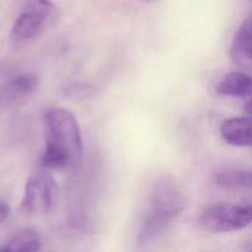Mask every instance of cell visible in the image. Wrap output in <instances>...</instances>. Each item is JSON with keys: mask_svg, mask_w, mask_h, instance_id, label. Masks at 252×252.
Returning <instances> with one entry per match:
<instances>
[{"mask_svg": "<svg viewBox=\"0 0 252 252\" xmlns=\"http://www.w3.org/2000/svg\"><path fill=\"white\" fill-rule=\"evenodd\" d=\"M43 121L45 147L41 164L60 169L77 161L83 153V141L75 115L63 107H50L45 111Z\"/></svg>", "mask_w": 252, "mask_h": 252, "instance_id": "cell-1", "label": "cell"}, {"mask_svg": "<svg viewBox=\"0 0 252 252\" xmlns=\"http://www.w3.org/2000/svg\"><path fill=\"white\" fill-rule=\"evenodd\" d=\"M215 182L223 188L229 189H251L252 170L229 169L215 175Z\"/></svg>", "mask_w": 252, "mask_h": 252, "instance_id": "cell-11", "label": "cell"}, {"mask_svg": "<svg viewBox=\"0 0 252 252\" xmlns=\"http://www.w3.org/2000/svg\"><path fill=\"white\" fill-rule=\"evenodd\" d=\"M54 5L49 0H31L15 20L11 35L22 41L38 34L50 21Z\"/></svg>", "mask_w": 252, "mask_h": 252, "instance_id": "cell-5", "label": "cell"}, {"mask_svg": "<svg viewBox=\"0 0 252 252\" xmlns=\"http://www.w3.org/2000/svg\"><path fill=\"white\" fill-rule=\"evenodd\" d=\"M184 206V196L174 180L159 178L153 190L151 209L138 234L139 243L144 245L158 236L182 213Z\"/></svg>", "mask_w": 252, "mask_h": 252, "instance_id": "cell-2", "label": "cell"}, {"mask_svg": "<svg viewBox=\"0 0 252 252\" xmlns=\"http://www.w3.org/2000/svg\"><path fill=\"white\" fill-rule=\"evenodd\" d=\"M56 194L53 177L46 171H37L27 180L20 209L28 215H41L50 211Z\"/></svg>", "mask_w": 252, "mask_h": 252, "instance_id": "cell-4", "label": "cell"}, {"mask_svg": "<svg viewBox=\"0 0 252 252\" xmlns=\"http://www.w3.org/2000/svg\"><path fill=\"white\" fill-rule=\"evenodd\" d=\"M221 137L230 145L252 147V118L232 117L220 126Z\"/></svg>", "mask_w": 252, "mask_h": 252, "instance_id": "cell-7", "label": "cell"}, {"mask_svg": "<svg viewBox=\"0 0 252 252\" xmlns=\"http://www.w3.org/2000/svg\"><path fill=\"white\" fill-rule=\"evenodd\" d=\"M251 222L252 205L214 204L206 208L200 217L202 227L214 233L241 229Z\"/></svg>", "mask_w": 252, "mask_h": 252, "instance_id": "cell-3", "label": "cell"}, {"mask_svg": "<svg viewBox=\"0 0 252 252\" xmlns=\"http://www.w3.org/2000/svg\"><path fill=\"white\" fill-rule=\"evenodd\" d=\"M40 246L37 232L32 228H25L14 234L0 248V252H39Z\"/></svg>", "mask_w": 252, "mask_h": 252, "instance_id": "cell-10", "label": "cell"}, {"mask_svg": "<svg viewBox=\"0 0 252 252\" xmlns=\"http://www.w3.org/2000/svg\"><path fill=\"white\" fill-rule=\"evenodd\" d=\"M143 1H145V2H154L156 0H143Z\"/></svg>", "mask_w": 252, "mask_h": 252, "instance_id": "cell-16", "label": "cell"}, {"mask_svg": "<svg viewBox=\"0 0 252 252\" xmlns=\"http://www.w3.org/2000/svg\"><path fill=\"white\" fill-rule=\"evenodd\" d=\"M245 111L248 113V114H251L252 115V98H250L246 104H245Z\"/></svg>", "mask_w": 252, "mask_h": 252, "instance_id": "cell-14", "label": "cell"}, {"mask_svg": "<svg viewBox=\"0 0 252 252\" xmlns=\"http://www.w3.org/2000/svg\"><path fill=\"white\" fill-rule=\"evenodd\" d=\"M245 252H252V241L248 244V246H247V250H246Z\"/></svg>", "mask_w": 252, "mask_h": 252, "instance_id": "cell-15", "label": "cell"}, {"mask_svg": "<svg viewBox=\"0 0 252 252\" xmlns=\"http://www.w3.org/2000/svg\"><path fill=\"white\" fill-rule=\"evenodd\" d=\"M232 60L239 65H252V13L238 28L231 44Z\"/></svg>", "mask_w": 252, "mask_h": 252, "instance_id": "cell-8", "label": "cell"}, {"mask_svg": "<svg viewBox=\"0 0 252 252\" xmlns=\"http://www.w3.org/2000/svg\"><path fill=\"white\" fill-rule=\"evenodd\" d=\"M9 212H10L9 206L5 202L0 201V223L7 218V216L9 215Z\"/></svg>", "mask_w": 252, "mask_h": 252, "instance_id": "cell-13", "label": "cell"}, {"mask_svg": "<svg viewBox=\"0 0 252 252\" xmlns=\"http://www.w3.org/2000/svg\"><path fill=\"white\" fill-rule=\"evenodd\" d=\"M61 94L69 99H87L93 97L96 90L89 84H72L61 89Z\"/></svg>", "mask_w": 252, "mask_h": 252, "instance_id": "cell-12", "label": "cell"}, {"mask_svg": "<svg viewBox=\"0 0 252 252\" xmlns=\"http://www.w3.org/2000/svg\"><path fill=\"white\" fill-rule=\"evenodd\" d=\"M216 91L227 96H248L252 94V77L241 71L229 72L218 83Z\"/></svg>", "mask_w": 252, "mask_h": 252, "instance_id": "cell-9", "label": "cell"}, {"mask_svg": "<svg viewBox=\"0 0 252 252\" xmlns=\"http://www.w3.org/2000/svg\"><path fill=\"white\" fill-rule=\"evenodd\" d=\"M40 80L35 73H24L0 86V107L7 108L30 97L39 87Z\"/></svg>", "mask_w": 252, "mask_h": 252, "instance_id": "cell-6", "label": "cell"}]
</instances>
